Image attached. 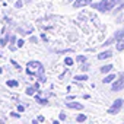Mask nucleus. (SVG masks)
Instances as JSON below:
<instances>
[{
    "instance_id": "1",
    "label": "nucleus",
    "mask_w": 124,
    "mask_h": 124,
    "mask_svg": "<svg viewBox=\"0 0 124 124\" xmlns=\"http://www.w3.org/2000/svg\"><path fill=\"white\" fill-rule=\"evenodd\" d=\"M92 8L98 9L99 12H109V10H112V8H115V3L111 2V0H102V2H99L96 5H92Z\"/></svg>"
},
{
    "instance_id": "2",
    "label": "nucleus",
    "mask_w": 124,
    "mask_h": 124,
    "mask_svg": "<svg viewBox=\"0 0 124 124\" xmlns=\"http://www.w3.org/2000/svg\"><path fill=\"white\" fill-rule=\"evenodd\" d=\"M41 67H42V66H41L39 61H29L28 66H26V73H28V75H35V72L39 70Z\"/></svg>"
},
{
    "instance_id": "3",
    "label": "nucleus",
    "mask_w": 124,
    "mask_h": 124,
    "mask_svg": "<svg viewBox=\"0 0 124 124\" xmlns=\"http://www.w3.org/2000/svg\"><path fill=\"white\" fill-rule=\"evenodd\" d=\"M123 99H117V101H114V104L108 108V114H117L120 109H121V107H123Z\"/></svg>"
},
{
    "instance_id": "4",
    "label": "nucleus",
    "mask_w": 124,
    "mask_h": 124,
    "mask_svg": "<svg viewBox=\"0 0 124 124\" xmlns=\"http://www.w3.org/2000/svg\"><path fill=\"white\" fill-rule=\"evenodd\" d=\"M121 89H124V75H121V76L112 83V91H114V92L121 91Z\"/></svg>"
},
{
    "instance_id": "5",
    "label": "nucleus",
    "mask_w": 124,
    "mask_h": 124,
    "mask_svg": "<svg viewBox=\"0 0 124 124\" xmlns=\"http://www.w3.org/2000/svg\"><path fill=\"white\" fill-rule=\"evenodd\" d=\"M66 107H67V108H72V109H82V108H83V105L79 104V102H67Z\"/></svg>"
},
{
    "instance_id": "6",
    "label": "nucleus",
    "mask_w": 124,
    "mask_h": 124,
    "mask_svg": "<svg viewBox=\"0 0 124 124\" xmlns=\"http://www.w3.org/2000/svg\"><path fill=\"white\" fill-rule=\"evenodd\" d=\"M91 3V0H76L75 2V8H82V6H86V5H89Z\"/></svg>"
},
{
    "instance_id": "7",
    "label": "nucleus",
    "mask_w": 124,
    "mask_h": 124,
    "mask_svg": "<svg viewBox=\"0 0 124 124\" xmlns=\"http://www.w3.org/2000/svg\"><path fill=\"white\" fill-rule=\"evenodd\" d=\"M111 55H112V53H111V51H104V53L98 54V60H105V58H109Z\"/></svg>"
},
{
    "instance_id": "8",
    "label": "nucleus",
    "mask_w": 124,
    "mask_h": 124,
    "mask_svg": "<svg viewBox=\"0 0 124 124\" xmlns=\"http://www.w3.org/2000/svg\"><path fill=\"white\" fill-rule=\"evenodd\" d=\"M115 78H117V76H115L114 73H111V75H108L107 78H104V83H111V82L115 80Z\"/></svg>"
},
{
    "instance_id": "9",
    "label": "nucleus",
    "mask_w": 124,
    "mask_h": 124,
    "mask_svg": "<svg viewBox=\"0 0 124 124\" xmlns=\"http://www.w3.org/2000/svg\"><path fill=\"white\" fill-rule=\"evenodd\" d=\"M123 50H124V35L121 39L117 41V51H123Z\"/></svg>"
},
{
    "instance_id": "10",
    "label": "nucleus",
    "mask_w": 124,
    "mask_h": 124,
    "mask_svg": "<svg viewBox=\"0 0 124 124\" xmlns=\"http://www.w3.org/2000/svg\"><path fill=\"white\" fill-rule=\"evenodd\" d=\"M112 70V64H105L104 67H101V72L102 73H108V72H111Z\"/></svg>"
},
{
    "instance_id": "11",
    "label": "nucleus",
    "mask_w": 124,
    "mask_h": 124,
    "mask_svg": "<svg viewBox=\"0 0 124 124\" xmlns=\"http://www.w3.org/2000/svg\"><path fill=\"white\" fill-rule=\"evenodd\" d=\"M35 101L38 102V104H41V105H45L48 101L47 99H44V98H41V96H38V95H35Z\"/></svg>"
},
{
    "instance_id": "12",
    "label": "nucleus",
    "mask_w": 124,
    "mask_h": 124,
    "mask_svg": "<svg viewBox=\"0 0 124 124\" xmlns=\"http://www.w3.org/2000/svg\"><path fill=\"white\" fill-rule=\"evenodd\" d=\"M123 35H124V31H117V32L114 34V38L118 41V39H121V38H123Z\"/></svg>"
},
{
    "instance_id": "13",
    "label": "nucleus",
    "mask_w": 124,
    "mask_h": 124,
    "mask_svg": "<svg viewBox=\"0 0 124 124\" xmlns=\"http://www.w3.org/2000/svg\"><path fill=\"white\" fill-rule=\"evenodd\" d=\"M35 91H37V89H35L34 86H29V88L26 89V95H34V93H35Z\"/></svg>"
},
{
    "instance_id": "14",
    "label": "nucleus",
    "mask_w": 124,
    "mask_h": 124,
    "mask_svg": "<svg viewBox=\"0 0 124 124\" xmlns=\"http://www.w3.org/2000/svg\"><path fill=\"white\" fill-rule=\"evenodd\" d=\"M76 80H88V76L86 75H79V76H75Z\"/></svg>"
},
{
    "instance_id": "15",
    "label": "nucleus",
    "mask_w": 124,
    "mask_h": 124,
    "mask_svg": "<svg viewBox=\"0 0 124 124\" xmlns=\"http://www.w3.org/2000/svg\"><path fill=\"white\" fill-rule=\"evenodd\" d=\"M8 86H10V88H16V86H18V82H16V80H8Z\"/></svg>"
},
{
    "instance_id": "16",
    "label": "nucleus",
    "mask_w": 124,
    "mask_h": 124,
    "mask_svg": "<svg viewBox=\"0 0 124 124\" xmlns=\"http://www.w3.org/2000/svg\"><path fill=\"white\" fill-rule=\"evenodd\" d=\"M64 63H66V66H72V64H73V60H72L70 57H66V58H64Z\"/></svg>"
},
{
    "instance_id": "17",
    "label": "nucleus",
    "mask_w": 124,
    "mask_h": 124,
    "mask_svg": "<svg viewBox=\"0 0 124 124\" xmlns=\"http://www.w3.org/2000/svg\"><path fill=\"white\" fill-rule=\"evenodd\" d=\"M76 120H78L79 123H82V121H85V120H86V115H83V114H79V115L76 117Z\"/></svg>"
},
{
    "instance_id": "18",
    "label": "nucleus",
    "mask_w": 124,
    "mask_h": 124,
    "mask_svg": "<svg viewBox=\"0 0 124 124\" xmlns=\"http://www.w3.org/2000/svg\"><path fill=\"white\" fill-rule=\"evenodd\" d=\"M76 60L79 61V63H83V61H86V57H85V55H78Z\"/></svg>"
},
{
    "instance_id": "19",
    "label": "nucleus",
    "mask_w": 124,
    "mask_h": 124,
    "mask_svg": "<svg viewBox=\"0 0 124 124\" xmlns=\"http://www.w3.org/2000/svg\"><path fill=\"white\" fill-rule=\"evenodd\" d=\"M6 41H8V38H3V39H0V45H2V47H5V45H6Z\"/></svg>"
},
{
    "instance_id": "20",
    "label": "nucleus",
    "mask_w": 124,
    "mask_h": 124,
    "mask_svg": "<svg viewBox=\"0 0 124 124\" xmlns=\"http://www.w3.org/2000/svg\"><path fill=\"white\" fill-rule=\"evenodd\" d=\"M15 6H16L18 9H19V8H22V0H18V2H16V5H15Z\"/></svg>"
},
{
    "instance_id": "21",
    "label": "nucleus",
    "mask_w": 124,
    "mask_h": 124,
    "mask_svg": "<svg viewBox=\"0 0 124 124\" xmlns=\"http://www.w3.org/2000/svg\"><path fill=\"white\" fill-rule=\"evenodd\" d=\"M18 111H19V112H23V111H25V107H23V105H19V107H18Z\"/></svg>"
},
{
    "instance_id": "22",
    "label": "nucleus",
    "mask_w": 124,
    "mask_h": 124,
    "mask_svg": "<svg viewBox=\"0 0 124 124\" xmlns=\"http://www.w3.org/2000/svg\"><path fill=\"white\" fill-rule=\"evenodd\" d=\"M31 42H34V44L38 42V38H37V37H31Z\"/></svg>"
},
{
    "instance_id": "23",
    "label": "nucleus",
    "mask_w": 124,
    "mask_h": 124,
    "mask_svg": "<svg viewBox=\"0 0 124 124\" xmlns=\"http://www.w3.org/2000/svg\"><path fill=\"white\" fill-rule=\"evenodd\" d=\"M22 45H23V39H19L18 41V47H22Z\"/></svg>"
},
{
    "instance_id": "24",
    "label": "nucleus",
    "mask_w": 124,
    "mask_h": 124,
    "mask_svg": "<svg viewBox=\"0 0 124 124\" xmlns=\"http://www.w3.org/2000/svg\"><path fill=\"white\" fill-rule=\"evenodd\" d=\"M15 41H16V37H13V35H12V37H10V42H12V44H13V42H15Z\"/></svg>"
},
{
    "instance_id": "25",
    "label": "nucleus",
    "mask_w": 124,
    "mask_h": 124,
    "mask_svg": "<svg viewBox=\"0 0 124 124\" xmlns=\"http://www.w3.org/2000/svg\"><path fill=\"white\" fill-rule=\"evenodd\" d=\"M111 2H114V3L117 5V3H120V2H121V0H111Z\"/></svg>"
},
{
    "instance_id": "26",
    "label": "nucleus",
    "mask_w": 124,
    "mask_h": 124,
    "mask_svg": "<svg viewBox=\"0 0 124 124\" xmlns=\"http://www.w3.org/2000/svg\"><path fill=\"white\" fill-rule=\"evenodd\" d=\"M123 102H124V99H123Z\"/></svg>"
}]
</instances>
